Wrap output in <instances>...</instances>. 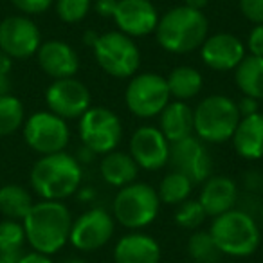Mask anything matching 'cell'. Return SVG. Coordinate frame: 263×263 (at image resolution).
Returning <instances> with one entry per match:
<instances>
[{
  "label": "cell",
  "instance_id": "9",
  "mask_svg": "<svg viewBox=\"0 0 263 263\" xmlns=\"http://www.w3.org/2000/svg\"><path fill=\"white\" fill-rule=\"evenodd\" d=\"M80 139L96 155L117 150L123 139V123L116 112L105 106H90L80 117Z\"/></svg>",
  "mask_w": 263,
  "mask_h": 263
},
{
  "label": "cell",
  "instance_id": "42",
  "mask_svg": "<svg viewBox=\"0 0 263 263\" xmlns=\"http://www.w3.org/2000/svg\"><path fill=\"white\" fill-rule=\"evenodd\" d=\"M94 157H96V154L92 150H88L87 146H81L80 152H78V155H76V159H78L80 164H88V162H92V159Z\"/></svg>",
  "mask_w": 263,
  "mask_h": 263
},
{
  "label": "cell",
  "instance_id": "21",
  "mask_svg": "<svg viewBox=\"0 0 263 263\" xmlns=\"http://www.w3.org/2000/svg\"><path fill=\"white\" fill-rule=\"evenodd\" d=\"M231 141L234 152L241 159L247 161L263 159V112L241 117Z\"/></svg>",
  "mask_w": 263,
  "mask_h": 263
},
{
  "label": "cell",
  "instance_id": "39",
  "mask_svg": "<svg viewBox=\"0 0 263 263\" xmlns=\"http://www.w3.org/2000/svg\"><path fill=\"white\" fill-rule=\"evenodd\" d=\"M243 182L249 191H256V190H259V187H263V175L259 172H256V170H252V172L245 173Z\"/></svg>",
  "mask_w": 263,
  "mask_h": 263
},
{
  "label": "cell",
  "instance_id": "4",
  "mask_svg": "<svg viewBox=\"0 0 263 263\" xmlns=\"http://www.w3.org/2000/svg\"><path fill=\"white\" fill-rule=\"evenodd\" d=\"M213 240L222 254L247 258L258 251L263 231L252 215L240 208L215 216L209 227Z\"/></svg>",
  "mask_w": 263,
  "mask_h": 263
},
{
  "label": "cell",
  "instance_id": "27",
  "mask_svg": "<svg viewBox=\"0 0 263 263\" xmlns=\"http://www.w3.org/2000/svg\"><path fill=\"white\" fill-rule=\"evenodd\" d=\"M195 184L187 179L186 175H182L180 172H170L164 179L159 184V200L161 204H168V205H179L184 200H187L193 191Z\"/></svg>",
  "mask_w": 263,
  "mask_h": 263
},
{
  "label": "cell",
  "instance_id": "25",
  "mask_svg": "<svg viewBox=\"0 0 263 263\" xmlns=\"http://www.w3.org/2000/svg\"><path fill=\"white\" fill-rule=\"evenodd\" d=\"M234 81L243 96L263 101V58L245 56L234 69Z\"/></svg>",
  "mask_w": 263,
  "mask_h": 263
},
{
  "label": "cell",
  "instance_id": "17",
  "mask_svg": "<svg viewBox=\"0 0 263 263\" xmlns=\"http://www.w3.org/2000/svg\"><path fill=\"white\" fill-rule=\"evenodd\" d=\"M247 56L245 44L231 33H216L205 38L200 47V58L205 67L218 72L234 70Z\"/></svg>",
  "mask_w": 263,
  "mask_h": 263
},
{
  "label": "cell",
  "instance_id": "29",
  "mask_svg": "<svg viewBox=\"0 0 263 263\" xmlns=\"http://www.w3.org/2000/svg\"><path fill=\"white\" fill-rule=\"evenodd\" d=\"M187 254L197 263H218L222 252L209 231H195L187 240Z\"/></svg>",
  "mask_w": 263,
  "mask_h": 263
},
{
  "label": "cell",
  "instance_id": "26",
  "mask_svg": "<svg viewBox=\"0 0 263 263\" xmlns=\"http://www.w3.org/2000/svg\"><path fill=\"white\" fill-rule=\"evenodd\" d=\"M31 193L18 184H6L0 187V211L9 220H24L33 208Z\"/></svg>",
  "mask_w": 263,
  "mask_h": 263
},
{
  "label": "cell",
  "instance_id": "15",
  "mask_svg": "<svg viewBox=\"0 0 263 263\" xmlns=\"http://www.w3.org/2000/svg\"><path fill=\"white\" fill-rule=\"evenodd\" d=\"M175 172L186 175L193 184H202L211 177L213 161L205 143L197 136L186 137L172 143L170 146V162Z\"/></svg>",
  "mask_w": 263,
  "mask_h": 263
},
{
  "label": "cell",
  "instance_id": "6",
  "mask_svg": "<svg viewBox=\"0 0 263 263\" xmlns=\"http://www.w3.org/2000/svg\"><path fill=\"white\" fill-rule=\"evenodd\" d=\"M161 209L157 190L146 182H132L119 187L112 202V216L126 229H143L155 222Z\"/></svg>",
  "mask_w": 263,
  "mask_h": 263
},
{
  "label": "cell",
  "instance_id": "45",
  "mask_svg": "<svg viewBox=\"0 0 263 263\" xmlns=\"http://www.w3.org/2000/svg\"><path fill=\"white\" fill-rule=\"evenodd\" d=\"M96 38H98V34L92 33V31H87V33H85V36H83V40H85V44H87L88 47H92V45H94V42H96Z\"/></svg>",
  "mask_w": 263,
  "mask_h": 263
},
{
  "label": "cell",
  "instance_id": "28",
  "mask_svg": "<svg viewBox=\"0 0 263 263\" xmlns=\"http://www.w3.org/2000/svg\"><path fill=\"white\" fill-rule=\"evenodd\" d=\"M26 123V110L18 98L0 96V137L11 136Z\"/></svg>",
  "mask_w": 263,
  "mask_h": 263
},
{
  "label": "cell",
  "instance_id": "43",
  "mask_svg": "<svg viewBox=\"0 0 263 263\" xmlns=\"http://www.w3.org/2000/svg\"><path fill=\"white\" fill-rule=\"evenodd\" d=\"M208 4L209 0H184V6H187L191 9H198V11H202Z\"/></svg>",
  "mask_w": 263,
  "mask_h": 263
},
{
  "label": "cell",
  "instance_id": "8",
  "mask_svg": "<svg viewBox=\"0 0 263 263\" xmlns=\"http://www.w3.org/2000/svg\"><path fill=\"white\" fill-rule=\"evenodd\" d=\"M170 101H172V96H170L166 78L157 72L134 74L124 90L126 108L141 119L159 117V114Z\"/></svg>",
  "mask_w": 263,
  "mask_h": 263
},
{
  "label": "cell",
  "instance_id": "46",
  "mask_svg": "<svg viewBox=\"0 0 263 263\" xmlns=\"http://www.w3.org/2000/svg\"><path fill=\"white\" fill-rule=\"evenodd\" d=\"M65 263H87L85 259H80V258H72V259H69V261H65Z\"/></svg>",
  "mask_w": 263,
  "mask_h": 263
},
{
  "label": "cell",
  "instance_id": "7",
  "mask_svg": "<svg viewBox=\"0 0 263 263\" xmlns=\"http://www.w3.org/2000/svg\"><path fill=\"white\" fill-rule=\"evenodd\" d=\"M92 52L98 65L108 76L124 80L137 74L141 65V52L134 38L126 36L121 31H108L105 34H98Z\"/></svg>",
  "mask_w": 263,
  "mask_h": 263
},
{
  "label": "cell",
  "instance_id": "1",
  "mask_svg": "<svg viewBox=\"0 0 263 263\" xmlns=\"http://www.w3.org/2000/svg\"><path fill=\"white\" fill-rule=\"evenodd\" d=\"M26 240L36 252L56 254L65 247L72 227V215L63 202L42 200L33 204L22 220Z\"/></svg>",
  "mask_w": 263,
  "mask_h": 263
},
{
  "label": "cell",
  "instance_id": "38",
  "mask_svg": "<svg viewBox=\"0 0 263 263\" xmlns=\"http://www.w3.org/2000/svg\"><path fill=\"white\" fill-rule=\"evenodd\" d=\"M117 0H96L94 2V11L98 13L99 16H110L112 18L114 11H116Z\"/></svg>",
  "mask_w": 263,
  "mask_h": 263
},
{
  "label": "cell",
  "instance_id": "16",
  "mask_svg": "<svg viewBox=\"0 0 263 263\" xmlns=\"http://www.w3.org/2000/svg\"><path fill=\"white\" fill-rule=\"evenodd\" d=\"M112 18L123 34L143 38L155 33L161 15L152 0H117Z\"/></svg>",
  "mask_w": 263,
  "mask_h": 263
},
{
  "label": "cell",
  "instance_id": "33",
  "mask_svg": "<svg viewBox=\"0 0 263 263\" xmlns=\"http://www.w3.org/2000/svg\"><path fill=\"white\" fill-rule=\"evenodd\" d=\"M238 6L245 20H249L254 26L263 24V0H240Z\"/></svg>",
  "mask_w": 263,
  "mask_h": 263
},
{
  "label": "cell",
  "instance_id": "14",
  "mask_svg": "<svg viewBox=\"0 0 263 263\" xmlns=\"http://www.w3.org/2000/svg\"><path fill=\"white\" fill-rule=\"evenodd\" d=\"M170 146L172 143L157 126L144 124L132 134L128 154L139 168L146 172H157L170 162Z\"/></svg>",
  "mask_w": 263,
  "mask_h": 263
},
{
  "label": "cell",
  "instance_id": "10",
  "mask_svg": "<svg viewBox=\"0 0 263 263\" xmlns=\"http://www.w3.org/2000/svg\"><path fill=\"white\" fill-rule=\"evenodd\" d=\"M24 139L31 150L40 155L65 152L70 141V130L65 119L49 110L34 112L24 123Z\"/></svg>",
  "mask_w": 263,
  "mask_h": 263
},
{
  "label": "cell",
  "instance_id": "22",
  "mask_svg": "<svg viewBox=\"0 0 263 263\" xmlns=\"http://www.w3.org/2000/svg\"><path fill=\"white\" fill-rule=\"evenodd\" d=\"M159 130L170 143H177L195 134L193 108L186 101H170L159 114Z\"/></svg>",
  "mask_w": 263,
  "mask_h": 263
},
{
  "label": "cell",
  "instance_id": "20",
  "mask_svg": "<svg viewBox=\"0 0 263 263\" xmlns=\"http://www.w3.org/2000/svg\"><path fill=\"white\" fill-rule=\"evenodd\" d=\"M114 263H159L161 245L154 236L144 233H130L117 240L114 247Z\"/></svg>",
  "mask_w": 263,
  "mask_h": 263
},
{
  "label": "cell",
  "instance_id": "30",
  "mask_svg": "<svg viewBox=\"0 0 263 263\" xmlns=\"http://www.w3.org/2000/svg\"><path fill=\"white\" fill-rule=\"evenodd\" d=\"M26 231L18 220L0 222V254H16L22 252L26 243Z\"/></svg>",
  "mask_w": 263,
  "mask_h": 263
},
{
  "label": "cell",
  "instance_id": "19",
  "mask_svg": "<svg viewBox=\"0 0 263 263\" xmlns=\"http://www.w3.org/2000/svg\"><path fill=\"white\" fill-rule=\"evenodd\" d=\"M198 202L204 208L205 215L211 216V218L231 211V209L236 208L238 202L236 182L226 175L209 177L205 182H202Z\"/></svg>",
  "mask_w": 263,
  "mask_h": 263
},
{
  "label": "cell",
  "instance_id": "37",
  "mask_svg": "<svg viewBox=\"0 0 263 263\" xmlns=\"http://www.w3.org/2000/svg\"><path fill=\"white\" fill-rule=\"evenodd\" d=\"M236 106H238V112H240L241 117L252 116V114L259 112V101L254 98H249V96H243V98L236 103Z\"/></svg>",
  "mask_w": 263,
  "mask_h": 263
},
{
  "label": "cell",
  "instance_id": "23",
  "mask_svg": "<svg viewBox=\"0 0 263 263\" xmlns=\"http://www.w3.org/2000/svg\"><path fill=\"white\" fill-rule=\"evenodd\" d=\"M99 173L103 180L114 187H124L128 184L136 182L139 175V166L126 152L114 150L105 154L99 161Z\"/></svg>",
  "mask_w": 263,
  "mask_h": 263
},
{
  "label": "cell",
  "instance_id": "31",
  "mask_svg": "<svg viewBox=\"0 0 263 263\" xmlns=\"http://www.w3.org/2000/svg\"><path fill=\"white\" fill-rule=\"evenodd\" d=\"M205 218H208V215H205L200 202L191 200V198L179 204V208L175 211V223L182 227V229H198Z\"/></svg>",
  "mask_w": 263,
  "mask_h": 263
},
{
  "label": "cell",
  "instance_id": "13",
  "mask_svg": "<svg viewBox=\"0 0 263 263\" xmlns=\"http://www.w3.org/2000/svg\"><path fill=\"white\" fill-rule=\"evenodd\" d=\"M42 45L38 26L27 16H8L0 22V51L11 60H26Z\"/></svg>",
  "mask_w": 263,
  "mask_h": 263
},
{
  "label": "cell",
  "instance_id": "5",
  "mask_svg": "<svg viewBox=\"0 0 263 263\" xmlns=\"http://www.w3.org/2000/svg\"><path fill=\"white\" fill-rule=\"evenodd\" d=\"M240 119L241 116L234 99L223 94H211L193 110L195 136L209 144L226 143L233 137Z\"/></svg>",
  "mask_w": 263,
  "mask_h": 263
},
{
  "label": "cell",
  "instance_id": "40",
  "mask_svg": "<svg viewBox=\"0 0 263 263\" xmlns=\"http://www.w3.org/2000/svg\"><path fill=\"white\" fill-rule=\"evenodd\" d=\"M18 263H54V261L51 259V256L33 251V252H29V254H22V256H20Z\"/></svg>",
  "mask_w": 263,
  "mask_h": 263
},
{
  "label": "cell",
  "instance_id": "18",
  "mask_svg": "<svg viewBox=\"0 0 263 263\" xmlns=\"http://www.w3.org/2000/svg\"><path fill=\"white\" fill-rule=\"evenodd\" d=\"M36 60L40 69L52 80L74 78L80 69L78 52L63 40H47L42 42L36 51Z\"/></svg>",
  "mask_w": 263,
  "mask_h": 263
},
{
  "label": "cell",
  "instance_id": "2",
  "mask_svg": "<svg viewBox=\"0 0 263 263\" xmlns=\"http://www.w3.org/2000/svg\"><path fill=\"white\" fill-rule=\"evenodd\" d=\"M83 168L67 152L42 155L31 170V187L42 200H65L81 187Z\"/></svg>",
  "mask_w": 263,
  "mask_h": 263
},
{
  "label": "cell",
  "instance_id": "3",
  "mask_svg": "<svg viewBox=\"0 0 263 263\" xmlns=\"http://www.w3.org/2000/svg\"><path fill=\"white\" fill-rule=\"evenodd\" d=\"M209 22L204 11L187 6H177L159 18L155 40L172 54H187L202 47L209 36Z\"/></svg>",
  "mask_w": 263,
  "mask_h": 263
},
{
  "label": "cell",
  "instance_id": "47",
  "mask_svg": "<svg viewBox=\"0 0 263 263\" xmlns=\"http://www.w3.org/2000/svg\"><path fill=\"white\" fill-rule=\"evenodd\" d=\"M261 231H263V215H261Z\"/></svg>",
  "mask_w": 263,
  "mask_h": 263
},
{
  "label": "cell",
  "instance_id": "41",
  "mask_svg": "<svg viewBox=\"0 0 263 263\" xmlns=\"http://www.w3.org/2000/svg\"><path fill=\"white\" fill-rule=\"evenodd\" d=\"M78 193V198H80L81 202H92L96 200V197H98V191L94 190V187H80V190L76 191Z\"/></svg>",
  "mask_w": 263,
  "mask_h": 263
},
{
  "label": "cell",
  "instance_id": "36",
  "mask_svg": "<svg viewBox=\"0 0 263 263\" xmlns=\"http://www.w3.org/2000/svg\"><path fill=\"white\" fill-rule=\"evenodd\" d=\"M11 69H13V60L0 51V96L9 94V90H11V78H9Z\"/></svg>",
  "mask_w": 263,
  "mask_h": 263
},
{
  "label": "cell",
  "instance_id": "12",
  "mask_svg": "<svg viewBox=\"0 0 263 263\" xmlns=\"http://www.w3.org/2000/svg\"><path fill=\"white\" fill-rule=\"evenodd\" d=\"M92 96L83 81L76 78L54 80L45 90V103L49 112L56 114L62 119H80L90 108Z\"/></svg>",
  "mask_w": 263,
  "mask_h": 263
},
{
  "label": "cell",
  "instance_id": "35",
  "mask_svg": "<svg viewBox=\"0 0 263 263\" xmlns=\"http://www.w3.org/2000/svg\"><path fill=\"white\" fill-rule=\"evenodd\" d=\"M245 49H247L251 56L263 58V24H258V26L252 27V31L249 33Z\"/></svg>",
  "mask_w": 263,
  "mask_h": 263
},
{
  "label": "cell",
  "instance_id": "34",
  "mask_svg": "<svg viewBox=\"0 0 263 263\" xmlns=\"http://www.w3.org/2000/svg\"><path fill=\"white\" fill-rule=\"evenodd\" d=\"M11 2L24 15H42L54 4V0H11Z\"/></svg>",
  "mask_w": 263,
  "mask_h": 263
},
{
  "label": "cell",
  "instance_id": "11",
  "mask_svg": "<svg viewBox=\"0 0 263 263\" xmlns=\"http://www.w3.org/2000/svg\"><path fill=\"white\" fill-rule=\"evenodd\" d=\"M116 220L103 208H92L72 220L69 241L81 252H94L105 247L114 236Z\"/></svg>",
  "mask_w": 263,
  "mask_h": 263
},
{
  "label": "cell",
  "instance_id": "32",
  "mask_svg": "<svg viewBox=\"0 0 263 263\" xmlns=\"http://www.w3.org/2000/svg\"><path fill=\"white\" fill-rule=\"evenodd\" d=\"M92 8V0H56V13L65 24H78L85 20Z\"/></svg>",
  "mask_w": 263,
  "mask_h": 263
},
{
  "label": "cell",
  "instance_id": "44",
  "mask_svg": "<svg viewBox=\"0 0 263 263\" xmlns=\"http://www.w3.org/2000/svg\"><path fill=\"white\" fill-rule=\"evenodd\" d=\"M22 252H16V254H0V263H18Z\"/></svg>",
  "mask_w": 263,
  "mask_h": 263
},
{
  "label": "cell",
  "instance_id": "24",
  "mask_svg": "<svg viewBox=\"0 0 263 263\" xmlns=\"http://www.w3.org/2000/svg\"><path fill=\"white\" fill-rule=\"evenodd\" d=\"M166 83L170 88V96L177 101H190L200 94L204 87V78L200 70L190 65H179L168 74Z\"/></svg>",
  "mask_w": 263,
  "mask_h": 263
}]
</instances>
